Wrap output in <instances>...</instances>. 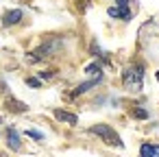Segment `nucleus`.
Masks as SVG:
<instances>
[{
	"label": "nucleus",
	"mask_w": 159,
	"mask_h": 157,
	"mask_svg": "<svg viewBox=\"0 0 159 157\" xmlns=\"http://www.w3.org/2000/svg\"><path fill=\"white\" fill-rule=\"evenodd\" d=\"M157 81H159V72H157Z\"/></svg>",
	"instance_id": "15"
},
{
	"label": "nucleus",
	"mask_w": 159,
	"mask_h": 157,
	"mask_svg": "<svg viewBox=\"0 0 159 157\" xmlns=\"http://www.w3.org/2000/svg\"><path fill=\"white\" fill-rule=\"evenodd\" d=\"M29 85H33V87H37V85H39V81H37V79H29Z\"/></svg>",
	"instance_id": "14"
},
{
	"label": "nucleus",
	"mask_w": 159,
	"mask_h": 157,
	"mask_svg": "<svg viewBox=\"0 0 159 157\" xmlns=\"http://www.w3.org/2000/svg\"><path fill=\"white\" fill-rule=\"evenodd\" d=\"M29 135H31V137H35V140H42V137H44V135H42L39 131H33V129L29 131Z\"/></svg>",
	"instance_id": "12"
},
{
	"label": "nucleus",
	"mask_w": 159,
	"mask_h": 157,
	"mask_svg": "<svg viewBox=\"0 0 159 157\" xmlns=\"http://www.w3.org/2000/svg\"><path fill=\"white\" fill-rule=\"evenodd\" d=\"M7 140H9V146H11L13 150L20 148V135H18L16 129H9V131H7Z\"/></svg>",
	"instance_id": "7"
},
{
	"label": "nucleus",
	"mask_w": 159,
	"mask_h": 157,
	"mask_svg": "<svg viewBox=\"0 0 159 157\" xmlns=\"http://www.w3.org/2000/svg\"><path fill=\"white\" fill-rule=\"evenodd\" d=\"M22 20V11L20 9H13V11H7L5 16H2V24L5 26H11V24H18Z\"/></svg>",
	"instance_id": "4"
},
{
	"label": "nucleus",
	"mask_w": 159,
	"mask_h": 157,
	"mask_svg": "<svg viewBox=\"0 0 159 157\" xmlns=\"http://www.w3.org/2000/svg\"><path fill=\"white\" fill-rule=\"evenodd\" d=\"M55 48V44H46V46H42L39 50H35L33 53V59H42V57H48V53Z\"/></svg>",
	"instance_id": "8"
},
{
	"label": "nucleus",
	"mask_w": 159,
	"mask_h": 157,
	"mask_svg": "<svg viewBox=\"0 0 159 157\" xmlns=\"http://www.w3.org/2000/svg\"><path fill=\"white\" fill-rule=\"evenodd\" d=\"M135 118H146V111L144 109H135Z\"/></svg>",
	"instance_id": "13"
},
{
	"label": "nucleus",
	"mask_w": 159,
	"mask_h": 157,
	"mask_svg": "<svg viewBox=\"0 0 159 157\" xmlns=\"http://www.w3.org/2000/svg\"><path fill=\"white\" fill-rule=\"evenodd\" d=\"M122 83L126 90L131 92H139L142 90V83H144V68L142 66H131L122 72Z\"/></svg>",
	"instance_id": "1"
},
{
	"label": "nucleus",
	"mask_w": 159,
	"mask_h": 157,
	"mask_svg": "<svg viewBox=\"0 0 159 157\" xmlns=\"http://www.w3.org/2000/svg\"><path fill=\"white\" fill-rule=\"evenodd\" d=\"M98 81H100V79H94V81H87V83H81V85H79V87L74 90V96H76V94H83V92H87V90H89V87H94V85H96Z\"/></svg>",
	"instance_id": "9"
},
{
	"label": "nucleus",
	"mask_w": 159,
	"mask_h": 157,
	"mask_svg": "<svg viewBox=\"0 0 159 157\" xmlns=\"http://www.w3.org/2000/svg\"><path fill=\"white\" fill-rule=\"evenodd\" d=\"M131 0H116V5L109 7V16L111 18H120V20H131V9H129Z\"/></svg>",
	"instance_id": "3"
},
{
	"label": "nucleus",
	"mask_w": 159,
	"mask_h": 157,
	"mask_svg": "<svg viewBox=\"0 0 159 157\" xmlns=\"http://www.w3.org/2000/svg\"><path fill=\"white\" fill-rule=\"evenodd\" d=\"M87 74H96V79H100V66H98V63L87 66Z\"/></svg>",
	"instance_id": "11"
},
{
	"label": "nucleus",
	"mask_w": 159,
	"mask_h": 157,
	"mask_svg": "<svg viewBox=\"0 0 159 157\" xmlns=\"http://www.w3.org/2000/svg\"><path fill=\"white\" fill-rule=\"evenodd\" d=\"M55 118L61 120V122H68V124H76V120H79L74 113H68V111H63V109H55Z\"/></svg>",
	"instance_id": "5"
},
{
	"label": "nucleus",
	"mask_w": 159,
	"mask_h": 157,
	"mask_svg": "<svg viewBox=\"0 0 159 157\" xmlns=\"http://www.w3.org/2000/svg\"><path fill=\"white\" fill-rule=\"evenodd\" d=\"M7 105H9V107H11L13 111H26V109H29V107H26L24 103H18V100H9Z\"/></svg>",
	"instance_id": "10"
},
{
	"label": "nucleus",
	"mask_w": 159,
	"mask_h": 157,
	"mask_svg": "<svg viewBox=\"0 0 159 157\" xmlns=\"http://www.w3.org/2000/svg\"><path fill=\"white\" fill-rule=\"evenodd\" d=\"M89 131H92V133H96V135H100V137H102L107 144H111V146H118V148H120V146H124V142L120 140V135H118L109 124H94Z\"/></svg>",
	"instance_id": "2"
},
{
	"label": "nucleus",
	"mask_w": 159,
	"mask_h": 157,
	"mask_svg": "<svg viewBox=\"0 0 159 157\" xmlns=\"http://www.w3.org/2000/svg\"><path fill=\"white\" fill-rule=\"evenodd\" d=\"M139 157H159V146L142 144V148H139Z\"/></svg>",
	"instance_id": "6"
}]
</instances>
